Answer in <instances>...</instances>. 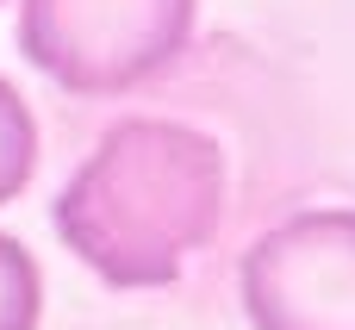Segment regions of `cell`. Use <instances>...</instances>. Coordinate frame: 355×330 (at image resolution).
<instances>
[{"label":"cell","instance_id":"5","mask_svg":"<svg viewBox=\"0 0 355 330\" xmlns=\"http://www.w3.org/2000/svg\"><path fill=\"white\" fill-rule=\"evenodd\" d=\"M44 312V275L19 237H0V330H37Z\"/></svg>","mask_w":355,"mask_h":330},{"label":"cell","instance_id":"3","mask_svg":"<svg viewBox=\"0 0 355 330\" xmlns=\"http://www.w3.org/2000/svg\"><path fill=\"white\" fill-rule=\"evenodd\" d=\"M256 330H355V212L312 206L262 231L243 256Z\"/></svg>","mask_w":355,"mask_h":330},{"label":"cell","instance_id":"4","mask_svg":"<svg viewBox=\"0 0 355 330\" xmlns=\"http://www.w3.org/2000/svg\"><path fill=\"white\" fill-rule=\"evenodd\" d=\"M31 168H37V119L19 100V87L0 81V206H12L25 193Z\"/></svg>","mask_w":355,"mask_h":330},{"label":"cell","instance_id":"1","mask_svg":"<svg viewBox=\"0 0 355 330\" xmlns=\"http://www.w3.org/2000/svg\"><path fill=\"white\" fill-rule=\"evenodd\" d=\"M225 150L181 119L112 125L50 206L56 237L106 287H168L225 225Z\"/></svg>","mask_w":355,"mask_h":330},{"label":"cell","instance_id":"2","mask_svg":"<svg viewBox=\"0 0 355 330\" xmlns=\"http://www.w3.org/2000/svg\"><path fill=\"white\" fill-rule=\"evenodd\" d=\"M193 37V0H19V50L81 100L156 81Z\"/></svg>","mask_w":355,"mask_h":330}]
</instances>
